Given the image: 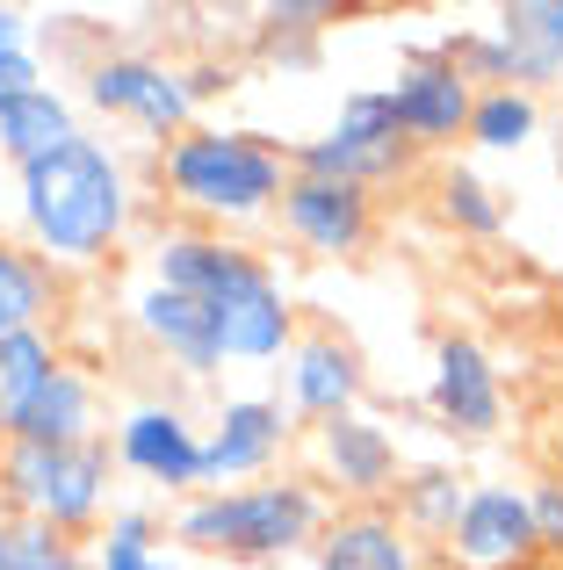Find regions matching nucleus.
I'll use <instances>...</instances> for the list:
<instances>
[{"label": "nucleus", "instance_id": "28", "mask_svg": "<svg viewBox=\"0 0 563 570\" xmlns=\"http://www.w3.org/2000/svg\"><path fill=\"white\" fill-rule=\"evenodd\" d=\"M527 513H535L542 557H563V476H535L527 484Z\"/></svg>", "mask_w": 563, "mask_h": 570}, {"label": "nucleus", "instance_id": "23", "mask_svg": "<svg viewBox=\"0 0 563 570\" xmlns=\"http://www.w3.org/2000/svg\"><path fill=\"white\" fill-rule=\"evenodd\" d=\"M542 138V95H521V87H477V109H470L463 145L470 153H527Z\"/></svg>", "mask_w": 563, "mask_h": 570}, {"label": "nucleus", "instance_id": "7", "mask_svg": "<svg viewBox=\"0 0 563 570\" xmlns=\"http://www.w3.org/2000/svg\"><path fill=\"white\" fill-rule=\"evenodd\" d=\"M412 159L419 153L397 138V116L383 101V87H354L333 124L289 145V174H318V181H347V188H368V195L405 181Z\"/></svg>", "mask_w": 563, "mask_h": 570}, {"label": "nucleus", "instance_id": "3", "mask_svg": "<svg viewBox=\"0 0 563 570\" xmlns=\"http://www.w3.org/2000/svg\"><path fill=\"white\" fill-rule=\"evenodd\" d=\"M152 188L167 209L203 232H246V224H275V203L289 188V145L268 130H225L196 124L188 138L152 153Z\"/></svg>", "mask_w": 563, "mask_h": 570}, {"label": "nucleus", "instance_id": "19", "mask_svg": "<svg viewBox=\"0 0 563 570\" xmlns=\"http://www.w3.org/2000/svg\"><path fill=\"white\" fill-rule=\"evenodd\" d=\"M492 37L506 51V80L521 95L563 87V0H506L492 14Z\"/></svg>", "mask_w": 563, "mask_h": 570}, {"label": "nucleus", "instance_id": "30", "mask_svg": "<svg viewBox=\"0 0 563 570\" xmlns=\"http://www.w3.org/2000/svg\"><path fill=\"white\" fill-rule=\"evenodd\" d=\"M225 87H231V66H225V58H188V95H196V109H203V101H217Z\"/></svg>", "mask_w": 563, "mask_h": 570}, {"label": "nucleus", "instance_id": "27", "mask_svg": "<svg viewBox=\"0 0 563 570\" xmlns=\"http://www.w3.org/2000/svg\"><path fill=\"white\" fill-rule=\"evenodd\" d=\"M159 513L152 505H116L95 534V570H159Z\"/></svg>", "mask_w": 563, "mask_h": 570}, {"label": "nucleus", "instance_id": "32", "mask_svg": "<svg viewBox=\"0 0 563 570\" xmlns=\"http://www.w3.org/2000/svg\"><path fill=\"white\" fill-rule=\"evenodd\" d=\"M0 455H8V426H0Z\"/></svg>", "mask_w": 563, "mask_h": 570}, {"label": "nucleus", "instance_id": "25", "mask_svg": "<svg viewBox=\"0 0 563 570\" xmlns=\"http://www.w3.org/2000/svg\"><path fill=\"white\" fill-rule=\"evenodd\" d=\"M58 362H66V347H58L51 325H37V333H8V340H0V426H8V419L22 412L29 397H37V383L51 376Z\"/></svg>", "mask_w": 563, "mask_h": 570}, {"label": "nucleus", "instance_id": "10", "mask_svg": "<svg viewBox=\"0 0 563 570\" xmlns=\"http://www.w3.org/2000/svg\"><path fill=\"white\" fill-rule=\"evenodd\" d=\"M310 484L333 505H391L397 476H405V448L376 412H347L333 426H310Z\"/></svg>", "mask_w": 563, "mask_h": 570}, {"label": "nucleus", "instance_id": "5", "mask_svg": "<svg viewBox=\"0 0 563 570\" xmlns=\"http://www.w3.org/2000/svg\"><path fill=\"white\" fill-rule=\"evenodd\" d=\"M116 455L109 433L80 448H37V441H8L0 455V513L43 520L51 534H72V542H95L101 520L116 513Z\"/></svg>", "mask_w": 563, "mask_h": 570}, {"label": "nucleus", "instance_id": "1", "mask_svg": "<svg viewBox=\"0 0 563 570\" xmlns=\"http://www.w3.org/2000/svg\"><path fill=\"white\" fill-rule=\"evenodd\" d=\"M138 232V181L109 138L80 130L72 145L14 167V238L51 275H95Z\"/></svg>", "mask_w": 563, "mask_h": 570}, {"label": "nucleus", "instance_id": "2", "mask_svg": "<svg viewBox=\"0 0 563 570\" xmlns=\"http://www.w3.org/2000/svg\"><path fill=\"white\" fill-rule=\"evenodd\" d=\"M145 275L167 289L196 296L210 311V333L225 368H268L296 347V296L282 282V267L260 246L231 232H203V224H167L145 253Z\"/></svg>", "mask_w": 563, "mask_h": 570}, {"label": "nucleus", "instance_id": "8", "mask_svg": "<svg viewBox=\"0 0 563 570\" xmlns=\"http://www.w3.org/2000/svg\"><path fill=\"white\" fill-rule=\"evenodd\" d=\"M109 455H116V476H138L145 491H159L174 505L203 491V426L174 397L124 404L109 426Z\"/></svg>", "mask_w": 563, "mask_h": 570}, {"label": "nucleus", "instance_id": "15", "mask_svg": "<svg viewBox=\"0 0 563 570\" xmlns=\"http://www.w3.org/2000/svg\"><path fill=\"white\" fill-rule=\"evenodd\" d=\"M448 563L455 570H527L542 557L535 542V513H527V484H506V476H477L470 484L463 520L448 528Z\"/></svg>", "mask_w": 563, "mask_h": 570}, {"label": "nucleus", "instance_id": "20", "mask_svg": "<svg viewBox=\"0 0 563 570\" xmlns=\"http://www.w3.org/2000/svg\"><path fill=\"white\" fill-rule=\"evenodd\" d=\"M470 484H477V476H463L455 462H405V476H397V491H391L397 528H405L419 549L448 542V528L463 520V505H470Z\"/></svg>", "mask_w": 563, "mask_h": 570}, {"label": "nucleus", "instance_id": "13", "mask_svg": "<svg viewBox=\"0 0 563 570\" xmlns=\"http://www.w3.org/2000/svg\"><path fill=\"white\" fill-rule=\"evenodd\" d=\"M383 101H391L397 138H405L412 153H448V145H463V130H470L477 87H470L463 66L434 43V51H405V58H397Z\"/></svg>", "mask_w": 563, "mask_h": 570}, {"label": "nucleus", "instance_id": "18", "mask_svg": "<svg viewBox=\"0 0 563 570\" xmlns=\"http://www.w3.org/2000/svg\"><path fill=\"white\" fill-rule=\"evenodd\" d=\"M310 563L318 570H426V549L397 528L391 505H333Z\"/></svg>", "mask_w": 563, "mask_h": 570}, {"label": "nucleus", "instance_id": "9", "mask_svg": "<svg viewBox=\"0 0 563 570\" xmlns=\"http://www.w3.org/2000/svg\"><path fill=\"white\" fill-rule=\"evenodd\" d=\"M296 448V419L275 390H239L210 412L203 426V491H231V484H260L289 462Z\"/></svg>", "mask_w": 563, "mask_h": 570}, {"label": "nucleus", "instance_id": "26", "mask_svg": "<svg viewBox=\"0 0 563 570\" xmlns=\"http://www.w3.org/2000/svg\"><path fill=\"white\" fill-rule=\"evenodd\" d=\"M0 570H95V549L72 534H51L43 520L0 513Z\"/></svg>", "mask_w": 563, "mask_h": 570}, {"label": "nucleus", "instance_id": "29", "mask_svg": "<svg viewBox=\"0 0 563 570\" xmlns=\"http://www.w3.org/2000/svg\"><path fill=\"white\" fill-rule=\"evenodd\" d=\"M37 14L29 8H0V58H14V51H37Z\"/></svg>", "mask_w": 563, "mask_h": 570}, {"label": "nucleus", "instance_id": "14", "mask_svg": "<svg viewBox=\"0 0 563 570\" xmlns=\"http://www.w3.org/2000/svg\"><path fill=\"white\" fill-rule=\"evenodd\" d=\"M368 397V362L354 340L325 333V325H304L296 347L282 354V404H289L296 426H333V419L362 412Z\"/></svg>", "mask_w": 563, "mask_h": 570}, {"label": "nucleus", "instance_id": "11", "mask_svg": "<svg viewBox=\"0 0 563 570\" xmlns=\"http://www.w3.org/2000/svg\"><path fill=\"white\" fill-rule=\"evenodd\" d=\"M426 412L455 441H492L506 433V368L477 333H441L426 368Z\"/></svg>", "mask_w": 563, "mask_h": 570}, {"label": "nucleus", "instance_id": "21", "mask_svg": "<svg viewBox=\"0 0 563 570\" xmlns=\"http://www.w3.org/2000/svg\"><path fill=\"white\" fill-rule=\"evenodd\" d=\"M72 138H80V109H72V95L51 87V80L14 95L8 109H0V159H8V174L29 167V159H43V153H58V145H72Z\"/></svg>", "mask_w": 563, "mask_h": 570}, {"label": "nucleus", "instance_id": "24", "mask_svg": "<svg viewBox=\"0 0 563 570\" xmlns=\"http://www.w3.org/2000/svg\"><path fill=\"white\" fill-rule=\"evenodd\" d=\"M434 209H441V224H448L455 238H498L506 232V203H498V188L484 181L477 167H441Z\"/></svg>", "mask_w": 563, "mask_h": 570}, {"label": "nucleus", "instance_id": "22", "mask_svg": "<svg viewBox=\"0 0 563 570\" xmlns=\"http://www.w3.org/2000/svg\"><path fill=\"white\" fill-rule=\"evenodd\" d=\"M58 311H66V275H51L14 232H0V340L58 325Z\"/></svg>", "mask_w": 563, "mask_h": 570}, {"label": "nucleus", "instance_id": "17", "mask_svg": "<svg viewBox=\"0 0 563 570\" xmlns=\"http://www.w3.org/2000/svg\"><path fill=\"white\" fill-rule=\"evenodd\" d=\"M101 433H109L101 426V376L87 362H72V354L8 419V441H37V448H80V441H101Z\"/></svg>", "mask_w": 563, "mask_h": 570}, {"label": "nucleus", "instance_id": "6", "mask_svg": "<svg viewBox=\"0 0 563 570\" xmlns=\"http://www.w3.org/2000/svg\"><path fill=\"white\" fill-rule=\"evenodd\" d=\"M80 101L95 116H109V124L145 130V138H152V153L196 130L188 66H181V58H159V51H138V43L87 58V66H80Z\"/></svg>", "mask_w": 563, "mask_h": 570}, {"label": "nucleus", "instance_id": "4", "mask_svg": "<svg viewBox=\"0 0 563 570\" xmlns=\"http://www.w3.org/2000/svg\"><path fill=\"white\" fill-rule=\"evenodd\" d=\"M325 520H333V499L304 470H275L260 484L181 499L167 513V542L188 549V557H217V563H296L318 549Z\"/></svg>", "mask_w": 563, "mask_h": 570}, {"label": "nucleus", "instance_id": "16", "mask_svg": "<svg viewBox=\"0 0 563 570\" xmlns=\"http://www.w3.org/2000/svg\"><path fill=\"white\" fill-rule=\"evenodd\" d=\"M124 318H130V333H138V347L152 354V362H167L174 376L210 383L217 368H225V354H217V333H210V311H203L196 296L167 289V282L145 275L138 289H130Z\"/></svg>", "mask_w": 563, "mask_h": 570}, {"label": "nucleus", "instance_id": "12", "mask_svg": "<svg viewBox=\"0 0 563 570\" xmlns=\"http://www.w3.org/2000/svg\"><path fill=\"white\" fill-rule=\"evenodd\" d=\"M275 232L289 238L296 253H310V261H362L383 232V209H376L368 188L289 174V188H282V203H275Z\"/></svg>", "mask_w": 563, "mask_h": 570}, {"label": "nucleus", "instance_id": "31", "mask_svg": "<svg viewBox=\"0 0 563 570\" xmlns=\"http://www.w3.org/2000/svg\"><path fill=\"white\" fill-rule=\"evenodd\" d=\"M159 570H181V563H174V557H159Z\"/></svg>", "mask_w": 563, "mask_h": 570}]
</instances>
